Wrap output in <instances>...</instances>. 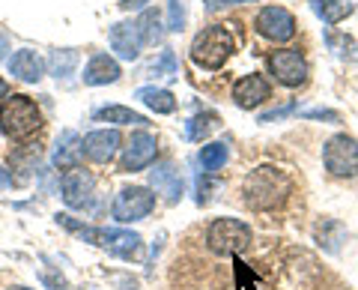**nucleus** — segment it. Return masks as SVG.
Masks as SVG:
<instances>
[{
	"instance_id": "1",
	"label": "nucleus",
	"mask_w": 358,
	"mask_h": 290,
	"mask_svg": "<svg viewBox=\"0 0 358 290\" xmlns=\"http://www.w3.org/2000/svg\"><path fill=\"white\" fill-rule=\"evenodd\" d=\"M289 195H293V177L284 168H275V165H260L242 180L245 207L257 209V213L278 209Z\"/></svg>"
},
{
	"instance_id": "2",
	"label": "nucleus",
	"mask_w": 358,
	"mask_h": 290,
	"mask_svg": "<svg viewBox=\"0 0 358 290\" xmlns=\"http://www.w3.org/2000/svg\"><path fill=\"white\" fill-rule=\"evenodd\" d=\"M57 225H63L66 230L78 233L81 240H87L90 245H99L105 249L108 254H114L120 261H134L143 249V240L141 233L134 230H122V228H93V225H84V221H75L69 213H57Z\"/></svg>"
},
{
	"instance_id": "3",
	"label": "nucleus",
	"mask_w": 358,
	"mask_h": 290,
	"mask_svg": "<svg viewBox=\"0 0 358 290\" xmlns=\"http://www.w3.org/2000/svg\"><path fill=\"white\" fill-rule=\"evenodd\" d=\"M39 126H42V114L30 96L13 93L3 99V105H0V132H3L6 138L21 141V138L33 135Z\"/></svg>"
},
{
	"instance_id": "4",
	"label": "nucleus",
	"mask_w": 358,
	"mask_h": 290,
	"mask_svg": "<svg viewBox=\"0 0 358 290\" xmlns=\"http://www.w3.org/2000/svg\"><path fill=\"white\" fill-rule=\"evenodd\" d=\"M233 48H236V42H233L230 30L221 27V25H212V27H203L194 36V42H192V60H194V66H200V69L215 72V69H221V66L230 60Z\"/></svg>"
},
{
	"instance_id": "5",
	"label": "nucleus",
	"mask_w": 358,
	"mask_h": 290,
	"mask_svg": "<svg viewBox=\"0 0 358 290\" xmlns=\"http://www.w3.org/2000/svg\"><path fill=\"white\" fill-rule=\"evenodd\" d=\"M251 240H254V233L242 219L224 216V219H215L206 228V245L215 254H230V258H236V254H242L245 249H251Z\"/></svg>"
},
{
	"instance_id": "6",
	"label": "nucleus",
	"mask_w": 358,
	"mask_h": 290,
	"mask_svg": "<svg viewBox=\"0 0 358 290\" xmlns=\"http://www.w3.org/2000/svg\"><path fill=\"white\" fill-rule=\"evenodd\" d=\"M155 209V192L147 186H126L120 188L114 204H110V216H114L120 225H131V221L147 219Z\"/></svg>"
},
{
	"instance_id": "7",
	"label": "nucleus",
	"mask_w": 358,
	"mask_h": 290,
	"mask_svg": "<svg viewBox=\"0 0 358 290\" xmlns=\"http://www.w3.org/2000/svg\"><path fill=\"white\" fill-rule=\"evenodd\" d=\"M322 165L331 177H355L358 174V141L352 135H331L322 147Z\"/></svg>"
},
{
	"instance_id": "8",
	"label": "nucleus",
	"mask_w": 358,
	"mask_h": 290,
	"mask_svg": "<svg viewBox=\"0 0 358 290\" xmlns=\"http://www.w3.org/2000/svg\"><path fill=\"white\" fill-rule=\"evenodd\" d=\"M60 195L69 209H90L96 198V177L84 168H72L60 177Z\"/></svg>"
},
{
	"instance_id": "9",
	"label": "nucleus",
	"mask_w": 358,
	"mask_h": 290,
	"mask_svg": "<svg viewBox=\"0 0 358 290\" xmlns=\"http://www.w3.org/2000/svg\"><path fill=\"white\" fill-rule=\"evenodd\" d=\"M268 69H272L275 81L284 87H301L310 75V66L305 60V54L296 48H281L268 57Z\"/></svg>"
},
{
	"instance_id": "10",
	"label": "nucleus",
	"mask_w": 358,
	"mask_h": 290,
	"mask_svg": "<svg viewBox=\"0 0 358 290\" xmlns=\"http://www.w3.org/2000/svg\"><path fill=\"white\" fill-rule=\"evenodd\" d=\"M254 30L268 42H289L296 36V18L284 6H263L254 18Z\"/></svg>"
},
{
	"instance_id": "11",
	"label": "nucleus",
	"mask_w": 358,
	"mask_h": 290,
	"mask_svg": "<svg viewBox=\"0 0 358 290\" xmlns=\"http://www.w3.org/2000/svg\"><path fill=\"white\" fill-rule=\"evenodd\" d=\"M155 156H159V141L150 132H134V135L126 141V147H122V171H147L150 165L155 162Z\"/></svg>"
},
{
	"instance_id": "12",
	"label": "nucleus",
	"mask_w": 358,
	"mask_h": 290,
	"mask_svg": "<svg viewBox=\"0 0 358 290\" xmlns=\"http://www.w3.org/2000/svg\"><path fill=\"white\" fill-rule=\"evenodd\" d=\"M120 144H122V138L117 129H93L84 135V156L96 165H108V162H114L117 153L122 150Z\"/></svg>"
},
{
	"instance_id": "13",
	"label": "nucleus",
	"mask_w": 358,
	"mask_h": 290,
	"mask_svg": "<svg viewBox=\"0 0 358 290\" xmlns=\"http://www.w3.org/2000/svg\"><path fill=\"white\" fill-rule=\"evenodd\" d=\"M268 96H272V87H268V81H266L260 72L242 75L239 81L233 84V102H236L239 108H245V111L260 108Z\"/></svg>"
},
{
	"instance_id": "14",
	"label": "nucleus",
	"mask_w": 358,
	"mask_h": 290,
	"mask_svg": "<svg viewBox=\"0 0 358 290\" xmlns=\"http://www.w3.org/2000/svg\"><path fill=\"white\" fill-rule=\"evenodd\" d=\"M51 162H54V168L63 171V174L72 171V168H81V162H84V138L78 135V132H72V129L60 132L57 144H54Z\"/></svg>"
},
{
	"instance_id": "15",
	"label": "nucleus",
	"mask_w": 358,
	"mask_h": 290,
	"mask_svg": "<svg viewBox=\"0 0 358 290\" xmlns=\"http://www.w3.org/2000/svg\"><path fill=\"white\" fill-rule=\"evenodd\" d=\"M110 39V48H114V54L120 60H138L141 57V33H138V25L134 21H117L114 27H110L108 33Z\"/></svg>"
},
{
	"instance_id": "16",
	"label": "nucleus",
	"mask_w": 358,
	"mask_h": 290,
	"mask_svg": "<svg viewBox=\"0 0 358 290\" xmlns=\"http://www.w3.org/2000/svg\"><path fill=\"white\" fill-rule=\"evenodd\" d=\"M120 75H122V69H120V63L114 57H108V54H93L90 63L84 66L81 78H84L87 87H105V84L120 81Z\"/></svg>"
},
{
	"instance_id": "17",
	"label": "nucleus",
	"mask_w": 358,
	"mask_h": 290,
	"mask_svg": "<svg viewBox=\"0 0 358 290\" xmlns=\"http://www.w3.org/2000/svg\"><path fill=\"white\" fill-rule=\"evenodd\" d=\"M150 183H152L155 192L167 198V204H179V198H182V177H179V171L171 162L155 165L150 171Z\"/></svg>"
},
{
	"instance_id": "18",
	"label": "nucleus",
	"mask_w": 358,
	"mask_h": 290,
	"mask_svg": "<svg viewBox=\"0 0 358 290\" xmlns=\"http://www.w3.org/2000/svg\"><path fill=\"white\" fill-rule=\"evenodd\" d=\"M9 72H13L18 81H27V84H36L39 78L45 75V60L39 57L36 51L30 48H21L9 57Z\"/></svg>"
},
{
	"instance_id": "19",
	"label": "nucleus",
	"mask_w": 358,
	"mask_h": 290,
	"mask_svg": "<svg viewBox=\"0 0 358 290\" xmlns=\"http://www.w3.org/2000/svg\"><path fill=\"white\" fill-rule=\"evenodd\" d=\"M134 99L143 102L150 111H155V114H173L176 111V99L171 90H164V87H141V90L134 93Z\"/></svg>"
},
{
	"instance_id": "20",
	"label": "nucleus",
	"mask_w": 358,
	"mask_h": 290,
	"mask_svg": "<svg viewBox=\"0 0 358 290\" xmlns=\"http://www.w3.org/2000/svg\"><path fill=\"white\" fill-rule=\"evenodd\" d=\"M96 123H114V126H147V117L122 105H105L93 114Z\"/></svg>"
},
{
	"instance_id": "21",
	"label": "nucleus",
	"mask_w": 358,
	"mask_h": 290,
	"mask_svg": "<svg viewBox=\"0 0 358 290\" xmlns=\"http://www.w3.org/2000/svg\"><path fill=\"white\" fill-rule=\"evenodd\" d=\"M310 9L326 21V25H341L346 15L355 13V4L352 0H310Z\"/></svg>"
},
{
	"instance_id": "22",
	"label": "nucleus",
	"mask_w": 358,
	"mask_h": 290,
	"mask_svg": "<svg viewBox=\"0 0 358 290\" xmlns=\"http://www.w3.org/2000/svg\"><path fill=\"white\" fill-rule=\"evenodd\" d=\"M134 25H138V33H141L143 46H155V42H162L164 27H162V15L155 13V9H143L141 18L134 21Z\"/></svg>"
},
{
	"instance_id": "23",
	"label": "nucleus",
	"mask_w": 358,
	"mask_h": 290,
	"mask_svg": "<svg viewBox=\"0 0 358 290\" xmlns=\"http://www.w3.org/2000/svg\"><path fill=\"white\" fill-rule=\"evenodd\" d=\"M227 156H230V147L224 141H212V144H203L200 147V165H203L206 174H215L227 165Z\"/></svg>"
},
{
	"instance_id": "24",
	"label": "nucleus",
	"mask_w": 358,
	"mask_h": 290,
	"mask_svg": "<svg viewBox=\"0 0 358 290\" xmlns=\"http://www.w3.org/2000/svg\"><path fill=\"white\" fill-rule=\"evenodd\" d=\"M218 114L215 111H200V114H194L192 120H188V126H185V135L192 138V141H203V138H209L212 132L218 129Z\"/></svg>"
},
{
	"instance_id": "25",
	"label": "nucleus",
	"mask_w": 358,
	"mask_h": 290,
	"mask_svg": "<svg viewBox=\"0 0 358 290\" xmlns=\"http://www.w3.org/2000/svg\"><path fill=\"white\" fill-rule=\"evenodd\" d=\"M75 63H78V54H75L72 48L51 51V57H48V69H51V75H54V78H66V75H72Z\"/></svg>"
},
{
	"instance_id": "26",
	"label": "nucleus",
	"mask_w": 358,
	"mask_h": 290,
	"mask_svg": "<svg viewBox=\"0 0 358 290\" xmlns=\"http://www.w3.org/2000/svg\"><path fill=\"white\" fill-rule=\"evenodd\" d=\"M39 147H33V144H27V147H18V150H13V156H9V165H13L15 171H24V174H30V171H36V165H39Z\"/></svg>"
},
{
	"instance_id": "27",
	"label": "nucleus",
	"mask_w": 358,
	"mask_h": 290,
	"mask_svg": "<svg viewBox=\"0 0 358 290\" xmlns=\"http://www.w3.org/2000/svg\"><path fill=\"white\" fill-rule=\"evenodd\" d=\"M326 46L338 54V57H352L355 51V39L346 36V33H326Z\"/></svg>"
},
{
	"instance_id": "28",
	"label": "nucleus",
	"mask_w": 358,
	"mask_h": 290,
	"mask_svg": "<svg viewBox=\"0 0 358 290\" xmlns=\"http://www.w3.org/2000/svg\"><path fill=\"white\" fill-rule=\"evenodd\" d=\"M150 72H152L155 78H159V75H162V78H173V75L179 72V69H176V54H173L171 48L162 51V57L152 63V69H150Z\"/></svg>"
},
{
	"instance_id": "29",
	"label": "nucleus",
	"mask_w": 358,
	"mask_h": 290,
	"mask_svg": "<svg viewBox=\"0 0 358 290\" xmlns=\"http://www.w3.org/2000/svg\"><path fill=\"white\" fill-rule=\"evenodd\" d=\"M185 27V4L182 0H167V30Z\"/></svg>"
},
{
	"instance_id": "30",
	"label": "nucleus",
	"mask_w": 358,
	"mask_h": 290,
	"mask_svg": "<svg viewBox=\"0 0 358 290\" xmlns=\"http://www.w3.org/2000/svg\"><path fill=\"white\" fill-rule=\"evenodd\" d=\"M215 188H221L218 180H212L209 174H206V177H200V180H197V204H200V207H206L209 200H212V192H215Z\"/></svg>"
},
{
	"instance_id": "31",
	"label": "nucleus",
	"mask_w": 358,
	"mask_h": 290,
	"mask_svg": "<svg viewBox=\"0 0 358 290\" xmlns=\"http://www.w3.org/2000/svg\"><path fill=\"white\" fill-rule=\"evenodd\" d=\"M299 105L296 102H289L284 108H275V111H266V114H260V123H275V120H281V117H289V114H296Z\"/></svg>"
},
{
	"instance_id": "32",
	"label": "nucleus",
	"mask_w": 358,
	"mask_h": 290,
	"mask_svg": "<svg viewBox=\"0 0 358 290\" xmlns=\"http://www.w3.org/2000/svg\"><path fill=\"white\" fill-rule=\"evenodd\" d=\"M305 117H310V120H331V123L341 120L338 111H329V108H310V111H305Z\"/></svg>"
},
{
	"instance_id": "33",
	"label": "nucleus",
	"mask_w": 358,
	"mask_h": 290,
	"mask_svg": "<svg viewBox=\"0 0 358 290\" xmlns=\"http://www.w3.org/2000/svg\"><path fill=\"white\" fill-rule=\"evenodd\" d=\"M42 282L48 284L51 290H69V284H66L63 275H54V272H42Z\"/></svg>"
},
{
	"instance_id": "34",
	"label": "nucleus",
	"mask_w": 358,
	"mask_h": 290,
	"mask_svg": "<svg viewBox=\"0 0 358 290\" xmlns=\"http://www.w3.org/2000/svg\"><path fill=\"white\" fill-rule=\"evenodd\" d=\"M203 4H206V9H209V13H218V9H224V6H230V4H233V0H203Z\"/></svg>"
},
{
	"instance_id": "35",
	"label": "nucleus",
	"mask_w": 358,
	"mask_h": 290,
	"mask_svg": "<svg viewBox=\"0 0 358 290\" xmlns=\"http://www.w3.org/2000/svg\"><path fill=\"white\" fill-rule=\"evenodd\" d=\"M147 4H150V0H120V6L122 9H131V13H134V9H143Z\"/></svg>"
},
{
	"instance_id": "36",
	"label": "nucleus",
	"mask_w": 358,
	"mask_h": 290,
	"mask_svg": "<svg viewBox=\"0 0 358 290\" xmlns=\"http://www.w3.org/2000/svg\"><path fill=\"white\" fill-rule=\"evenodd\" d=\"M15 186V180H13V174H9V171H3V168H0V188H13Z\"/></svg>"
},
{
	"instance_id": "37",
	"label": "nucleus",
	"mask_w": 358,
	"mask_h": 290,
	"mask_svg": "<svg viewBox=\"0 0 358 290\" xmlns=\"http://www.w3.org/2000/svg\"><path fill=\"white\" fill-rule=\"evenodd\" d=\"M6 51H9V39H6V33H0V60L6 57Z\"/></svg>"
},
{
	"instance_id": "38",
	"label": "nucleus",
	"mask_w": 358,
	"mask_h": 290,
	"mask_svg": "<svg viewBox=\"0 0 358 290\" xmlns=\"http://www.w3.org/2000/svg\"><path fill=\"white\" fill-rule=\"evenodd\" d=\"M9 96V84L3 81V78H0V102H3V99Z\"/></svg>"
},
{
	"instance_id": "39",
	"label": "nucleus",
	"mask_w": 358,
	"mask_h": 290,
	"mask_svg": "<svg viewBox=\"0 0 358 290\" xmlns=\"http://www.w3.org/2000/svg\"><path fill=\"white\" fill-rule=\"evenodd\" d=\"M9 290H30V287H21V284H13V287H9Z\"/></svg>"
},
{
	"instance_id": "40",
	"label": "nucleus",
	"mask_w": 358,
	"mask_h": 290,
	"mask_svg": "<svg viewBox=\"0 0 358 290\" xmlns=\"http://www.w3.org/2000/svg\"><path fill=\"white\" fill-rule=\"evenodd\" d=\"M233 4H245V0H233Z\"/></svg>"
}]
</instances>
